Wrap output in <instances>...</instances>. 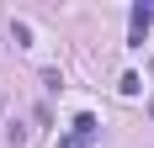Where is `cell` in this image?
I'll list each match as a JSON object with an SVG mask.
<instances>
[{"instance_id": "obj_1", "label": "cell", "mask_w": 154, "mask_h": 148, "mask_svg": "<svg viewBox=\"0 0 154 148\" xmlns=\"http://www.w3.org/2000/svg\"><path fill=\"white\" fill-rule=\"evenodd\" d=\"M96 132H101V122H96L91 111H80V117H75V132H64V138H59V148H91V143H96Z\"/></svg>"}, {"instance_id": "obj_2", "label": "cell", "mask_w": 154, "mask_h": 148, "mask_svg": "<svg viewBox=\"0 0 154 148\" xmlns=\"http://www.w3.org/2000/svg\"><path fill=\"white\" fill-rule=\"evenodd\" d=\"M149 27H154V5H133V11H128V43H133V48H143Z\"/></svg>"}, {"instance_id": "obj_3", "label": "cell", "mask_w": 154, "mask_h": 148, "mask_svg": "<svg viewBox=\"0 0 154 148\" xmlns=\"http://www.w3.org/2000/svg\"><path fill=\"white\" fill-rule=\"evenodd\" d=\"M117 90H122V95H138L143 79H138V74H122V79H117Z\"/></svg>"}, {"instance_id": "obj_4", "label": "cell", "mask_w": 154, "mask_h": 148, "mask_svg": "<svg viewBox=\"0 0 154 148\" xmlns=\"http://www.w3.org/2000/svg\"><path fill=\"white\" fill-rule=\"evenodd\" d=\"M149 74H154V58H149Z\"/></svg>"}]
</instances>
